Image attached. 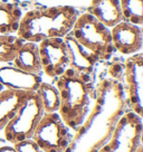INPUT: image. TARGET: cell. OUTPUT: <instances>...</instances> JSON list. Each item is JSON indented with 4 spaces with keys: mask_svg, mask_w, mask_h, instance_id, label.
<instances>
[{
    "mask_svg": "<svg viewBox=\"0 0 143 152\" xmlns=\"http://www.w3.org/2000/svg\"><path fill=\"white\" fill-rule=\"evenodd\" d=\"M126 109L121 82L112 77L102 78L95 87L93 107L74 131L64 152H97L109 141Z\"/></svg>",
    "mask_w": 143,
    "mask_h": 152,
    "instance_id": "cell-1",
    "label": "cell"
},
{
    "mask_svg": "<svg viewBox=\"0 0 143 152\" xmlns=\"http://www.w3.org/2000/svg\"><path fill=\"white\" fill-rule=\"evenodd\" d=\"M59 94V114L63 122L75 131L84 121L95 99L93 78L78 74L69 67L56 78Z\"/></svg>",
    "mask_w": 143,
    "mask_h": 152,
    "instance_id": "cell-2",
    "label": "cell"
},
{
    "mask_svg": "<svg viewBox=\"0 0 143 152\" xmlns=\"http://www.w3.org/2000/svg\"><path fill=\"white\" fill-rule=\"evenodd\" d=\"M77 17L78 11L72 6L37 8L21 16L16 33L25 42L36 44L49 38H64Z\"/></svg>",
    "mask_w": 143,
    "mask_h": 152,
    "instance_id": "cell-3",
    "label": "cell"
},
{
    "mask_svg": "<svg viewBox=\"0 0 143 152\" xmlns=\"http://www.w3.org/2000/svg\"><path fill=\"white\" fill-rule=\"evenodd\" d=\"M71 34L100 61H109L114 54L110 28L88 12L78 15Z\"/></svg>",
    "mask_w": 143,
    "mask_h": 152,
    "instance_id": "cell-4",
    "label": "cell"
},
{
    "mask_svg": "<svg viewBox=\"0 0 143 152\" xmlns=\"http://www.w3.org/2000/svg\"><path fill=\"white\" fill-rule=\"evenodd\" d=\"M44 109L36 92H30L17 113L2 130L4 138L11 144L31 139L34 131L44 115Z\"/></svg>",
    "mask_w": 143,
    "mask_h": 152,
    "instance_id": "cell-5",
    "label": "cell"
},
{
    "mask_svg": "<svg viewBox=\"0 0 143 152\" xmlns=\"http://www.w3.org/2000/svg\"><path fill=\"white\" fill-rule=\"evenodd\" d=\"M73 138V132L57 112L44 113L31 139L42 152H64Z\"/></svg>",
    "mask_w": 143,
    "mask_h": 152,
    "instance_id": "cell-6",
    "label": "cell"
},
{
    "mask_svg": "<svg viewBox=\"0 0 143 152\" xmlns=\"http://www.w3.org/2000/svg\"><path fill=\"white\" fill-rule=\"evenodd\" d=\"M142 118L126 110L115 125L109 141L97 152H135L142 144Z\"/></svg>",
    "mask_w": 143,
    "mask_h": 152,
    "instance_id": "cell-7",
    "label": "cell"
},
{
    "mask_svg": "<svg viewBox=\"0 0 143 152\" xmlns=\"http://www.w3.org/2000/svg\"><path fill=\"white\" fill-rule=\"evenodd\" d=\"M126 107L139 116H143V55L133 54L123 63V74L121 78Z\"/></svg>",
    "mask_w": 143,
    "mask_h": 152,
    "instance_id": "cell-8",
    "label": "cell"
},
{
    "mask_svg": "<svg viewBox=\"0 0 143 152\" xmlns=\"http://www.w3.org/2000/svg\"><path fill=\"white\" fill-rule=\"evenodd\" d=\"M42 72L57 78L68 68V53L63 38H49L38 43Z\"/></svg>",
    "mask_w": 143,
    "mask_h": 152,
    "instance_id": "cell-9",
    "label": "cell"
},
{
    "mask_svg": "<svg viewBox=\"0 0 143 152\" xmlns=\"http://www.w3.org/2000/svg\"><path fill=\"white\" fill-rule=\"evenodd\" d=\"M111 36L114 49L122 55H133L142 48L143 35L140 26L121 21L112 27Z\"/></svg>",
    "mask_w": 143,
    "mask_h": 152,
    "instance_id": "cell-10",
    "label": "cell"
},
{
    "mask_svg": "<svg viewBox=\"0 0 143 152\" xmlns=\"http://www.w3.org/2000/svg\"><path fill=\"white\" fill-rule=\"evenodd\" d=\"M63 39L68 53V67L78 74L92 77V74L94 73L100 61L98 57L78 43L73 37L71 31Z\"/></svg>",
    "mask_w": 143,
    "mask_h": 152,
    "instance_id": "cell-11",
    "label": "cell"
},
{
    "mask_svg": "<svg viewBox=\"0 0 143 152\" xmlns=\"http://www.w3.org/2000/svg\"><path fill=\"white\" fill-rule=\"evenodd\" d=\"M43 82L38 74L28 73L15 66H0V83L5 88L36 92Z\"/></svg>",
    "mask_w": 143,
    "mask_h": 152,
    "instance_id": "cell-12",
    "label": "cell"
},
{
    "mask_svg": "<svg viewBox=\"0 0 143 152\" xmlns=\"http://www.w3.org/2000/svg\"><path fill=\"white\" fill-rule=\"evenodd\" d=\"M87 10L88 14L109 28L123 21L119 0H92Z\"/></svg>",
    "mask_w": 143,
    "mask_h": 152,
    "instance_id": "cell-13",
    "label": "cell"
},
{
    "mask_svg": "<svg viewBox=\"0 0 143 152\" xmlns=\"http://www.w3.org/2000/svg\"><path fill=\"white\" fill-rule=\"evenodd\" d=\"M30 92L4 88L0 92V132L17 113L20 105Z\"/></svg>",
    "mask_w": 143,
    "mask_h": 152,
    "instance_id": "cell-14",
    "label": "cell"
},
{
    "mask_svg": "<svg viewBox=\"0 0 143 152\" xmlns=\"http://www.w3.org/2000/svg\"><path fill=\"white\" fill-rule=\"evenodd\" d=\"M12 63H14V66L19 69L40 75L42 64H40L38 44L25 42L18 50Z\"/></svg>",
    "mask_w": 143,
    "mask_h": 152,
    "instance_id": "cell-15",
    "label": "cell"
},
{
    "mask_svg": "<svg viewBox=\"0 0 143 152\" xmlns=\"http://www.w3.org/2000/svg\"><path fill=\"white\" fill-rule=\"evenodd\" d=\"M21 18V10L15 5L0 1V34L17 31Z\"/></svg>",
    "mask_w": 143,
    "mask_h": 152,
    "instance_id": "cell-16",
    "label": "cell"
},
{
    "mask_svg": "<svg viewBox=\"0 0 143 152\" xmlns=\"http://www.w3.org/2000/svg\"><path fill=\"white\" fill-rule=\"evenodd\" d=\"M36 94L39 96L45 113L57 112L59 109V94L56 86L46 82H42L36 90Z\"/></svg>",
    "mask_w": 143,
    "mask_h": 152,
    "instance_id": "cell-17",
    "label": "cell"
},
{
    "mask_svg": "<svg viewBox=\"0 0 143 152\" xmlns=\"http://www.w3.org/2000/svg\"><path fill=\"white\" fill-rule=\"evenodd\" d=\"M25 40L11 34H0V63H11Z\"/></svg>",
    "mask_w": 143,
    "mask_h": 152,
    "instance_id": "cell-18",
    "label": "cell"
},
{
    "mask_svg": "<svg viewBox=\"0 0 143 152\" xmlns=\"http://www.w3.org/2000/svg\"><path fill=\"white\" fill-rule=\"evenodd\" d=\"M123 21L141 26L143 24V0H119Z\"/></svg>",
    "mask_w": 143,
    "mask_h": 152,
    "instance_id": "cell-19",
    "label": "cell"
},
{
    "mask_svg": "<svg viewBox=\"0 0 143 152\" xmlns=\"http://www.w3.org/2000/svg\"><path fill=\"white\" fill-rule=\"evenodd\" d=\"M12 145L17 150V152H42L38 144L33 139H26V140L15 143Z\"/></svg>",
    "mask_w": 143,
    "mask_h": 152,
    "instance_id": "cell-20",
    "label": "cell"
},
{
    "mask_svg": "<svg viewBox=\"0 0 143 152\" xmlns=\"http://www.w3.org/2000/svg\"><path fill=\"white\" fill-rule=\"evenodd\" d=\"M0 152H17L14 145H2L0 147Z\"/></svg>",
    "mask_w": 143,
    "mask_h": 152,
    "instance_id": "cell-21",
    "label": "cell"
},
{
    "mask_svg": "<svg viewBox=\"0 0 143 152\" xmlns=\"http://www.w3.org/2000/svg\"><path fill=\"white\" fill-rule=\"evenodd\" d=\"M135 152H143V145L142 144H140V145H139L138 149L135 150Z\"/></svg>",
    "mask_w": 143,
    "mask_h": 152,
    "instance_id": "cell-22",
    "label": "cell"
},
{
    "mask_svg": "<svg viewBox=\"0 0 143 152\" xmlns=\"http://www.w3.org/2000/svg\"><path fill=\"white\" fill-rule=\"evenodd\" d=\"M4 88H5V87H4V86L1 85V83H0V92H1V91L4 90Z\"/></svg>",
    "mask_w": 143,
    "mask_h": 152,
    "instance_id": "cell-23",
    "label": "cell"
}]
</instances>
